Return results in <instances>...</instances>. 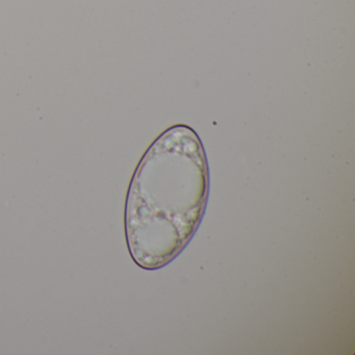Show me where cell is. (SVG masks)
<instances>
[{"mask_svg": "<svg viewBox=\"0 0 355 355\" xmlns=\"http://www.w3.org/2000/svg\"><path fill=\"white\" fill-rule=\"evenodd\" d=\"M209 173L200 138L174 125L147 149L126 196L125 238L135 263L159 270L182 252L207 209Z\"/></svg>", "mask_w": 355, "mask_h": 355, "instance_id": "cell-1", "label": "cell"}]
</instances>
